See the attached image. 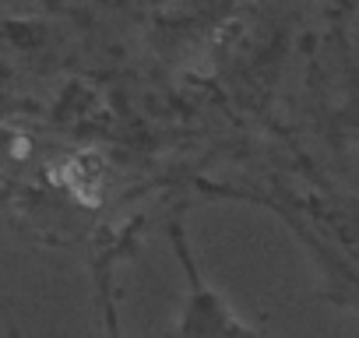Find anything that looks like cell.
Segmentation results:
<instances>
[{"mask_svg":"<svg viewBox=\"0 0 359 338\" xmlns=\"http://www.w3.org/2000/svg\"><path fill=\"white\" fill-rule=\"evenodd\" d=\"M205 191H212V194H236V198H250L257 205H268L296 233V240L310 250V257H313V264H317V271H320V278L327 285V299L345 306V310H359V264L348 254H341L331 243V236H324L320 226H313L299 208H292L285 198L275 201V198H264L257 191H229V187H205Z\"/></svg>","mask_w":359,"mask_h":338,"instance_id":"7a4b0ae2","label":"cell"},{"mask_svg":"<svg viewBox=\"0 0 359 338\" xmlns=\"http://www.w3.org/2000/svg\"><path fill=\"white\" fill-rule=\"evenodd\" d=\"M169 233V247L176 254V264L184 271V303H180V317L172 327V338H261L233 306L229 299L205 278L187 229L180 219H169L165 226Z\"/></svg>","mask_w":359,"mask_h":338,"instance_id":"6da1fadb","label":"cell"}]
</instances>
